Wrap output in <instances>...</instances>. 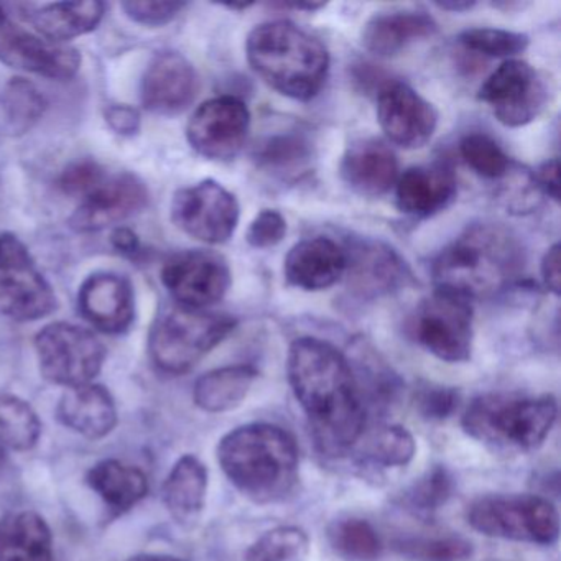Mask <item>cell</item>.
Wrapping results in <instances>:
<instances>
[{"instance_id":"1","label":"cell","mask_w":561,"mask_h":561,"mask_svg":"<svg viewBox=\"0 0 561 561\" xmlns=\"http://www.w3.org/2000/svg\"><path fill=\"white\" fill-rule=\"evenodd\" d=\"M287 373L318 449L333 458L351 451L367 412L347 356L328 341L298 337L288 350Z\"/></svg>"},{"instance_id":"2","label":"cell","mask_w":561,"mask_h":561,"mask_svg":"<svg viewBox=\"0 0 561 561\" xmlns=\"http://www.w3.org/2000/svg\"><path fill=\"white\" fill-rule=\"evenodd\" d=\"M525 267L520 239L497 222H472L433 262L436 288L489 300L514 287Z\"/></svg>"},{"instance_id":"3","label":"cell","mask_w":561,"mask_h":561,"mask_svg":"<svg viewBox=\"0 0 561 561\" xmlns=\"http://www.w3.org/2000/svg\"><path fill=\"white\" fill-rule=\"evenodd\" d=\"M218 461L245 497L274 504L297 484L300 456L287 430L272 423H249L222 436Z\"/></svg>"},{"instance_id":"4","label":"cell","mask_w":561,"mask_h":561,"mask_svg":"<svg viewBox=\"0 0 561 561\" xmlns=\"http://www.w3.org/2000/svg\"><path fill=\"white\" fill-rule=\"evenodd\" d=\"M245 55L267 87L295 101L317 98L330 73L323 42L290 21L257 25L245 41Z\"/></svg>"},{"instance_id":"5","label":"cell","mask_w":561,"mask_h":561,"mask_svg":"<svg viewBox=\"0 0 561 561\" xmlns=\"http://www.w3.org/2000/svg\"><path fill=\"white\" fill-rule=\"evenodd\" d=\"M557 416V399L550 393H485L469 403L461 425L471 438L492 448L534 451L550 435Z\"/></svg>"},{"instance_id":"6","label":"cell","mask_w":561,"mask_h":561,"mask_svg":"<svg viewBox=\"0 0 561 561\" xmlns=\"http://www.w3.org/2000/svg\"><path fill=\"white\" fill-rule=\"evenodd\" d=\"M236 324L231 314L176 305L162 311L150 330V359L162 373H188L234 331Z\"/></svg>"},{"instance_id":"7","label":"cell","mask_w":561,"mask_h":561,"mask_svg":"<svg viewBox=\"0 0 561 561\" xmlns=\"http://www.w3.org/2000/svg\"><path fill=\"white\" fill-rule=\"evenodd\" d=\"M476 531L491 538L520 543H557L560 515L553 502L535 494H492L479 497L468 508Z\"/></svg>"},{"instance_id":"8","label":"cell","mask_w":561,"mask_h":561,"mask_svg":"<svg viewBox=\"0 0 561 561\" xmlns=\"http://www.w3.org/2000/svg\"><path fill=\"white\" fill-rule=\"evenodd\" d=\"M42 376L57 386L80 387L103 369L106 347L91 331L77 324H47L35 337Z\"/></svg>"},{"instance_id":"9","label":"cell","mask_w":561,"mask_h":561,"mask_svg":"<svg viewBox=\"0 0 561 561\" xmlns=\"http://www.w3.org/2000/svg\"><path fill=\"white\" fill-rule=\"evenodd\" d=\"M413 340L449 364L471 359L474 311L471 301L436 290L419 305L410 324Z\"/></svg>"},{"instance_id":"10","label":"cell","mask_w":561,"mask_h":561,"mask_svg":"<svg viewBox=\"0 0 561 561\" xmlns=\"http://www.w3.org/2000/svg\"><path fill=\"white\" fill-rule=\"evenodd\" d=\"M54 288L18 236L0 234V314L35 321L57 310Z\"/></svg>"},{"instance_id":"11","label":"cell","mask_w":561,"mask_h":561,"mask_svg":"<svg viewBox=\"0 0 561 561\" xmlns=\"http://www.w3.org/2000/svg\"><path fill=\"white\" fill-rule=\"evenodd\" d=\"M551 81L527 61L505 60L482 83L478 98L505 127H524L543 114L551 101Z\"/></svg>"},{"instance_id":"12","label":"cell","mask_w":561,"mask_h":561,"mask_svg":"<svg viewBox=\"0 0 561 561\" xmlns=\"http://www.w3.org/2000/svg\"><path fill=\"white\" fill-rule=\"evenodd\" d=\"M241 219L238 198L216 180L179 190L172 199V221L180 231L205 244H225Z\"/></svg>"},{"instance_id":"13","label":"cell","mask_w":561,"mask_h":561,"mask_svg":"<svg viewBox=\"0 0 561 561\" xmlns=\"http://www.w3.org/2000/svg\"><path fill=\"white\" fill-rule=\"evenodd\" d=\"M251 113L244 101L225 94L203 103L190 117L186 139L199 156L216 162L236 159L248 142Z\"/></svg>"},{"instance_id":"14","label":"cell","mask_w":561,"mask_h":561,"mask_svg":"<svg viewBox=\"0 0 561 561\" xmlns=\"http://www.w3.org/2000/svg\"><path fill=\"white\" fill-rule=\"evenodd\" d=\"M231 268L213 251H183L162 267V284L180 307L205 310L218 304L231 287Z\"/></svg>"},{"instance_id":"15","label":"cell","mask_w":561,"mask_h":561,"mask_svg":"<svg viewBox=\"0 0 561 561\" xmlns=\"http://www.w3.org/2000/svg\"><path fill=\"white\" fill-rule=\"evenodd\" d=\"M0 61L14 70L48 80L67 81L78 73L81 57L77 48L55 44L25 31L0 5Z\"/></svg>"},{"instance_id":"16","label":"cell","mask_w":561,"mask_h":561,"mask_svg":"<svg viewBox=\"0 0 561 561\" xmlns=\"http://www.w3.org/2000/svg\"><path fill=\"white\" fill-rule=\"evenodd\" d=\"M346 252L347 290L363 301L396 294L412 282V272L402 255L377 239H353Z\"/></svg>"},{"instance_id":"17","label":"cell","mask_w":561,"mask_h":561,"mask_svg":"<svg viewBox=\"0 0 561 561\" xmlns=\"http://www.w3.org/2000/svg\"><path fill=\"white\" fill-rule=\"evenodd\" d=\"M377 121L390 142L415 150L435 136L438 111L409 84L390 81L377 94Z\"/></svg>"},{"instance_id":"18","label":"cell","mask_w":561,"mask_h":561,"mask_svg":"<svg viewBox=\"0 0 561 561\" xmlns=\"http://www.w3.org/2000/svg\"><path fill=\"white\" fill-rule=\"evenodd\" d=\"M149 203V190L133 173L106 176L94 186L70 218L71 229L77 232H100L126 221L142 211Z\"/></svg>"},{"instance_id":"19","label":"cell","mask_w":561,"mask_h":561,"mask_svg":"<svg viewBox=\"0 0 561 561\" xmlns=\"http://www.w3.org/2000/svg\"><path fill=\"white\" fill-rule=\"evenodd\" d=\"M198 90V73L188 58L179 51H160L144 75L140 100L150 113L175 116L195 101Z\"/></svg>"},{"instance_id":"20","label":"cell","mask_w":561,"mask_h":561,"mask_svg":"<svg viewBox=\"0 0 561 561\" xmlns=\"http://www.w3.org/2000/svg\"><path fill=\"white\" fill-rule=\"evenodd\" d=\"M81 314L107 334L126 333L136 318V295L124 275L98 272L90 275L78 294Z\"/></svg>"},{"instance_id":"21","label":"cell","mask_w":561,"mask_h":561,"mask_svg":"<svg viewBox=\"0 0 561 561\" xmlns=\"http://www.w3.org/2000/svg\"><path fill=\"white\" fill-rule=\"evenodd\" d=\"M341 179L356 195L380 198L399 180V160L382 140L367 137L350 144L341 160Z\"/></svg>"},{"instance_id":"22","label":"cell","mask_w":561,"mask_h":561,"mask_svg":"<svg viewBox=\"0 0 561 561\" xmlns=\"http://www.w3.org/2000/svg\"><path fill=\"white\" fill-rule=\"evenodd\" d=\"M346 274V252L324 236L304 239L288 251L284 275L291 287L305 291L328 290Z\"/></svg>"},{"instance_id":"23","label":"cell","mask_w":561,"mask_h":561,"mask_svg":"<svg viewBox=\"0 0 561 561\" xmlns=\"http://www.w3.org/2000/svg\"><path fill=\"white\" fill-rule=\"evenodd\" d=\"M252 160L271 179L285 183L300 182L313 167V137L310 130L297 124L272 130L255 144Z\"/></svg>"},{"instance_id":"24","label":"cell","mask_w":561,"mask_h":561,"mask_svg":"<svg viewBox=\"0 0 561 561\" xmlns=\"http://www.w3.org/2000/svg\"><path fill=\"white\" fill-rule=\"evenodd\" d=\"M458 182L445 163L412 167L396 183L397 206L403 215L432 218L455 202Z\"/></svg>"},{"instance_id":"25","label":"cell","mask_w":561,"mask_h":561,"mask_svg":"<svg viewBox=\"0 0 561 561\" xmlns=\"http://www.w3.org/2000/svg\"><path fill=\"white\" fill-rule=\"evenodd\" d=\"M21 18L37 31L41 37L55 44H65L96 31L106 5L100 0L57 2V4H19Z\"/></svg>"},{"instance_id":"26","label":"cell","mask_w":561,"mask_h":561,"mask_svg":"<svg viewBox=\"0 0 561 561\" xmlns=\"http://www.w3.org/2000/svg\"><path fill=\"white\" fill-rule=\"evenodd\" d=\"M436 32L438 24L426 12H377L364 24L360 41L370 54L390 58L402 54L415 42L432 38Z\"/></svg>"},{"instance_id":"27","label":"cell","mask_w":561,"mask_h":561,"mask_svg":"<svg viewBox=\"0 0 561 561\" xmlns=\"http://www.w3.org/2000/svg\"><path fill=\"white\" fill-rule=\"evenodd\" d=\"M57 413L65 426L90 439L104 438L117 423L113 396L98 383L67 389L58 402Z\"/></svg>"},{"instance_id":"28","label":"cell","mask_w":561,"mask_h":561,"mask_svg":"<svg viewBox=\"0 0 561 561\" xmlns=\"http://www.w3.org/2000/svg\"><path fill=\"white\" fill-rule=\"evenodd\" d=\"M0 561H54V537L45 518L28 511L0 518Z\"/></svg>"},{"instance_id":"29","label":"cell","mask_w":561,"mask_h":561,"mask_svg":"<svg viewBox=\"0 0 561 561\" xmlns=\"http://www.w3.org/2000/svg\"><path fill=\"white\" fill-rule=\"evenodd\" d=\"M208 494V469L196 456L185 455L173 466L163 484V502L183 525L198 520Z\"/></svg>"},{"instance_id":"30","label":"cell","mask_w":561,"mask_h":561,"mask_svg":"<svg viewBox=\"0 0 561 561\" xmlns=\"http://www.w3.org/2000/svg\"><path fill=\"white\" fill-rule=\"evenodd\" d=\"M360 399L367 409L387 412L399 402L402 393V380L393 373L392 367L367 344L359 343L354 347L353 357H347Z\"/></svg>"},{"instance_id":"31","label":"cell","mask_w":561,"mask_h":561,"mask_svg":"<svg viewBox=\"0 0 561 561\" xmlns=\"http://www.w3.org/2000/svg\"><path fill=\"white\" fill-rule=\"evenodd\" d=\"M87 482L116 514L129 511L149 492L147 476L140 469L117 459L98 462L88 472Z\"/></svg>"},{"instance_id":"32","label":"cell","mask_w":561,"mask_h":561,"mask_svg":"<svg viewBox=\"0 0 561 561\" xmlns=\"http://www.w3.org/2000/svg\"><path fill=\"white\" fill-rule=\"evenodd\" d=\"M257 379V369L245 364L219 367L196 380L193 399L199 409L225 413L238 409Z\"/></svg>"},{"instance_id":"33","label":"cell","mask_w":561,"mask_h":561,"mask_svg":"<svg viewBox=\"0 0 561 561\" xmlns=\"http://www.w3.org/2000/svg\"><path fill=\"white\" fill-rule=\"evenodd\" d=\"M42 423L31 403L12 393L0 392V446L27 451L41 438Z\"/></svg>"},{"instance_id":"34","label":"cell","mask_w":561,"mask_h":561,"mask_svg":"<svg viewBox=\"0 0 561 561\" xmlns=\"http://www.w3.org/2000/svg\"><path fill=\"white\" fill-rule=\"evenodd\" d=\"M328 540L336 554L347 561H376L382 553L376 528L363 518H337L328 528Z\"/></svg>"},{"instance_id":"35","label":"cell","mask_w":561,"mask_h":561,"mask_svg":"<svg viewBox=\"0 0 561 561\" xmlns=\"http://www.w3.org/2000/svg\"><path fill=\"white\" fill-rule=\"evenodd\" d=\"M416 443L402 425H386L374 433L364 449V461L377 469L405 468L415 458Z\"/></svg>"},{"instance_id":"36","label":"cell","mask_w":561,"mask_h":561,"mask_svg":"<svg viewBox=\"0 0 561 561\" xmlns=\"http://www.w3.org/2000/svg\"><path fill=\"white\" fill-rule=\"evenodd\" d=\"M310 537L304 528L282 525L259 537L245 551V561H307Z\"/></svg>"},{"instance_id":"37","label":"cell","mask_w":561,"mask_h":561,"mask_svg":"<svg viewBox=\"0 0 561 561\" xmlns=\"http://www.w3.org/2000/svg\"><path fill=\"white\" fill-rule=\"evenodd\" d=\"M459 153L476 175L492 182H501L514 167L501 146L492 137L481 133L462 137Z\"/></svg>"},{"instance_id":"38","label":"cell","mask_w":561,"mask_h":561,"mask_svg":"<svg viewBox=\"0 0 561 561\" xmlns=\"http://www.w3.org/2000/svg\"><path fill=\"white\" fill-rule=\"evenodd\" d=\"M455 479L445 466L428 469L403 495V504L420 517L430 518L449 501Z\"/></svg>"},{"instance_id":"39","label":"cell","mask_w":561,"mask_h":561,"mask_svg":"<svg viewBox=\"0 0 561 561\" xmlns=\"http://www.w3.org/2000/svg\"><path fill=\"white\" fill-rule=\"evenodd\" d=\"M393 547L413 561H466L472 557V545L456 535L400 538Z\"/></svg>"},{"instance_id":"40","label":"cell","mask_w":561,"mask_h":561,"mask_svg":"<svg viewBox=\"0 0 561 561\" xmlns=\"http://www.w3.org/2000/svg\"><path fill=\"white\" fill-rule=\"evenodd\" d=\"M459 44L469 51L491 58H512L524 54L530 45V38L518 32L502 28H468L458 37Z\"/></svg>"},{"instance_id":"41","label":"cell","mask_w":561,"mask_h":561,"mask_svg":"<svg viewBox=\"0 0 561 561\" xmlns=\"http://www.w3.org/2000/svg\"><path fill=\"white\" fill-rule=\"evenodd\" d=\"M45 107H47V103H45L44 94L31 81L15 78L5 88V116L15 130L24 133V130L31 129L44 116Z\"/></svg>"},{"instance_id":"42","label":"cell","mask_w":561,"mask_h":561,"mask_svg":"<svg viewBox=\"0 0 561 561\" xmlns=\"http://www.w3.org/2000/svg\"><path fill=\"white\" fill-rule=\"evenodd\" d=\"M504 185L501 186V199L507 209L518 213H530L537 208L541 195L540 190L535 185L534 175L528 172H522L517 165L512 167L511 172L502 179Z\"/></svg>"},{"instance_id":"43","label":"cell","mask_w":561,"mask_h":561,"mask_svg":"<svg viewBox=\"0 0 561 561\" xmlns=\"http://www.w3.org/2000/svg\"><path fill=\"white\" fill-rule=\"evenodd\" d=\"M459 396L455 387L439 386V383H423L415 392V407L420 415L426 420L448 419L458 410Z\"/></svg>"},{"instance_id":"44","label":"cell","mask_w":561,"mask_h":561,"mask_svg":"<svg viewBox=\"0 0 561 561\" xmlns=\"http://www.w3.org/2000/svg\"><path fill=\"white\" fill-rule=\"evenodd\" d=\"M121 8L136 24L162 27L170 24L186 8V4L185 2H167V0H130V2H123Z\"/></svg>"},{"instance_id":"45","label":"cell","mask_w":561,"mask_h":561,"mask_svg":"<svg viewBox=\"0 0 561 561\" xmlns=\"http://www.w3.org/2000/svg\"><path fill=\"white\" fill-rule=\"evenodd\" d=\"M287 236V221L277 209H262L245 232V241L254 249H271Z\"/></svg>"},{"instance_id":"46","label":"cell","mask_w":561,"mask_h":561,"mask_svg":"<svg viewBox=\"0 0 561 561\" xmlns=\"http://www.w3.org/2000/svg\"><path fill=\"white\" fill-rule=\"evenodd\" d=\"M106 179L104 170L93 160L73 163L61 175L60 186L71 196H87L94 186Z\"/></svg>"},{"instance_id":"47","label":"cell","mask_w":561,"mask_h":561,"mask_svg":"<svg viewBox=\"0 0 561 561\" xmlns=\"http://www.w3.org/2000/svg\"><path fill=\"white\" fill-rule=\"evenodd\" d=\"M534 175L535 185L541 195L548 196L554 203L560 202V162L558 159L547 160L538 167Z\"/></svg>"},{"instance_id":"48","label":"cell","mask_w":561,"mask_h":561,"mask_svg":"<svg viewBox=\"0 0 561 561\" xmlns=\"http://www.w3.org/2000/svg\"><path fill=\"white\" fill-rule=\"evenodd\" d=\"M106 121L114 133L121 136H134L139 133L140 116L137 110L119 104V106H111L106 113Z\"/></svg>"},{"instance_id":"49","label":"cell","mask_w":561,"mask_h":561,"mask_svg":"<svg viewBox=\"0 0 561 561\" xmlns=\"http://www.w3.org/2000/svg\"><path fill=\"white\" fill-rule=\"evenodd\" d=\"M541 278L545 287L558 297L560 295V244H553L547 249L541 259Z\"/></svg>"},{"instance_id":"50","label":"cell","mask_w":561,"mask_h":561,"mask_svg":"<svg viewBox=\"0 0 561 561\" xmlns=\"http://www.w3.org/2000/svg\"><path fill=\"white\" fill-rule=\"evenodd\" d=\"M113 242L116 245V249L123 252H134L139 245V241H137V236L134 234L129 229H117L113 234Z\"/></svg>"},{"instance_id":"51","label":"cell","mask_w":561,"mask_h":561,"mask_svg":"<svg viewBox=\"0 0 561 561\" xmlns=\"http://www.w3.org/2000/svg\"><path fill=\"white\" fill-rule=\"evenodd\" d=\"M436 8L442 9V11L456 12V14H461V12L471 11V9L476 8V2H465V0H459V2H436Z\"/></svg>"},{"instance_id":"52","label":"cell","mask_w":561,"mask_h":561,"mask_svg":"<svg viewBox=\"0 0 561 561\" xmlns=\"http://www.w3.org/2000/svg\"><path fill=\"white\" fill-rule=\"evenodd\" d=\"M129 561H183L180 558L167 557V554H139Z\"/></svg>"},{"instance_id":"53","label":"cell","mask_w":561,"mask_h":561,"mask_svg":"<svg viewBox=\"0 0 561 561\" xmlns=\"http://www.w3.org/2000/svg\"><path fill=\"white\" fill-rule=\"evenodd\" d=\"M5 461H8V456H5L4 446H0V472L4 469Z\"/></svg>"}]
</instances>
